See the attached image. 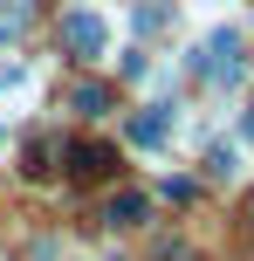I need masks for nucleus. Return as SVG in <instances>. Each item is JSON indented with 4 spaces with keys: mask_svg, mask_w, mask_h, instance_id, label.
<instances>
[{
    "mask_svg": "<svg viewBox=\"0 0 254 261\" xmlns=\"http://www.w3.org/2000/svg\"><path fill=\"white\" fill-rule=\"evenodd\" d=\"M131 138L137 144H165V138H172V117H165V110H145V117L131 124Z\"/></svg>",
    "mask_w": 254,
    "mask_h": 261,
    "instance_id": "5",
    "label": "nucleus"
},
{
    "mask_svg": "<svg viewBox=\"0 0 254 261\" xmlns=\"http://www.w3.org/2000/svg\"><path fill=\"white\" fill-rule=\"evenodd\" d=\"M206 172H213V179H227V172H234V151H227V144H213V151H206Z\"/></svg>",
    "mask_w": 254,
    "mask_h": 261,
    "instance_id": "7",
    "label": "nucleus"
},
{
    "mask_svg": "<svg viewBox=\"0 0 254 261\" xmlns=\"http://www.w3.org/2000/svg\"><path fill=\"white\" fill-rule=\"evenodd\" d=\"M241 130H247V138H254V110H247V117H241Z\"/></svg>",
    "mask_w": 254,
    "mask_h": 261,
    "instance_id": "8",
    "label": "nucleus"
},
{
    "mask_svg": "<svg viewBox=\"0 0 254 261\" xmlns=\"http://www.w3.org/2000/svg\"><path fill=\"white\" fill-rule=\"evenodd\" d=\"M206 76L213 83H241V35H234V28H220V35L206 41Z\"/></svg>",
    "mask_w": 254,
    "mask_h": 261,
    "instance_id": "2",
    "label": "nucleus"
},
{
    "mask_svg": "<svg viewBox=\"0 0 254 261\" xmlns=\"http://www.w3.org/2000/svg\"><path fill=\"white\" fill-rule=\"evenodd\" d=\"M62 41H69V55H82V62H90V55H103V21H96V14H69L62 21Z\"/></svg>",
    "mask_w": 254,
    "mask_h": 261,
    "instance_id": "3",
    "label": "nucleus"
},
{
    "mask_svg": "<svg viewBox=\"0 0 254 261\" xmlns=\"http://www.w3.org/2000/svg\"><path fill=\"white\" fill-rule=\"evenodd\" d=\"M103 103H110V90H103V83H82V90L69 96V110H82V117H103Z\"/></svg>",
    "mask_w": 254,
    "mask_h": 261,
    "instance_id": "6",
    "label": "nucleus"
},
{
    "mask_svg": "<svg viewBox=\"0 0 254 261\" xmlns=\"http://www.w3.org/2000/svg\"><path fill=\"white\" fill-rule=\"evenodd\" d=\"M145 213H151V206H145V193H117V199L103 206V220H110V227H137Z\"/></svg>",
    "mask_w": 254,
    "mask_h": 261,
    "instance_id": "4",
    "label": "nucleus"
},
{
    "mask_svg": "<svg viewBox=\"0 0 254 261\" xmlns=\"http://www.w3.org/2000/svg\"><path fill=\"white\" fill-rule=\"evenodd\" d=\"M69 179H82V186H103V179H117V151L110 144H69Z\"/></svg>",
    "mask_w": 254,
    "mask_h": 261,
    "instance_id": "1",
    "label": "nucleus"
},
{
    "mask_svg": "<svg viewBox=\"0 0 254 261\" xmlns=\"http://www.w3.org/2000/svg\"><path fill=\"white\" fill-rule=\"evenodd\" d=\"M247 227H254V199H247Z\"/></svg>",
    "mask_w": 254,
    "mask_h": 261,
    "instance_id": "9",
    "label": "nucleus"
}]
</instances>
